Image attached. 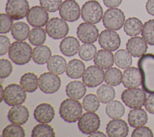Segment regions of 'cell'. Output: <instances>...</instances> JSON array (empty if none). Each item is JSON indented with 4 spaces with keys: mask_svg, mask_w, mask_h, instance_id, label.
Masks as SVG:
<instances>
[{
    "mask_svg": "<svg viewBox=\"0 0 154 137\" xmlns=\"http://www.w3.org/2000/svg\"><path fill=\"white\" fill-rule=\"evenodd\" d=\"M81 11L79 4L75 0H65L59 9L61 18L70 22H75L79 18Z\"/></svg>",
    "mask_w": 154,
    "mask_h": 137,
    "instance_id": "cell-14",
    "label": "cell"
},
{
    "mask_svg": "<svg viewBox=\"0 0 154 137\" xmlns=\"http://www.w3.org/2000/svg\"><path fill=\"white\" fill-rule=\"evenodd\" d=\"M147 114L145 110L139 108H134L131 110L128 113V121L129 124L134 128L141 127L147 122Z\"/></svg>",
    "mask_w": 154,
    "mask_h": 137,
    "instance_id": "cell-23",
    "label": "cell"
},
{
    "mask_svg": "<svg viewBox=\"0 0 154 137\" xmlns=\"http://www.w3.org/2000/svg\"><path fill=\"white\" fill-rule=\"evenodd\" d=\"M146 10L149 14L154 16V0H147L146 4Z\"/></svg>",
    "mask_w": 154,
    "mask_h": 137,
    "instance_id": "cell-49",
    "label": "cell"
},
{
    "mask_svg": "<svg viewBox=\"0 0 154 137\" xmlns=\"http://www.w3.org/2000/svg\"><path fill=\"white\" fill-rule=\"evenodd\" d=\"M96 94L100 101L102 103L106 104L114 99L116 96V91L112 86L106 84H102L97 88Z\"/></svg>",
    "mask_w": 154,
    "mask_h": 137,
    "instance_id": "cell-32",
    "label": "cell"
},
{
    "mask_svg": "<svg viewBox=\"0 0 154 137\" xmlns=\"http://www.w3.org/2000/svg\"><path fill=\"white\" fill-rule=\"evenodd\" d=\"M85 70V64L80 60L74 59L69 62L66 68V74L72 78H79Z\"/></svg>",
    "mask_w": 154,
    "mask_h": 137,
    "instance_id": "cell-28",
    "label": "cell"
},
{
    "mask_svg": "<svg viewBox=\"0 0 154 137\" xmlns=\"http://www.w3.org/2000/svg\"><path fill=\"white\" fill-rule=\"evenodd\" d=\"M26 98V91L19 84L11 83L4 91L3 100L8 106H13L23 103Z\"/></svg>",
    "mask_w": 154,
    "mask_h": 137,
    "instance_id": "cell-5",
    "label": "cell"
},
{
    "mask_svg": "<svg viewBox=\"0 0 154 137\" xmlns=\"http://www.w3.org/2000/svg\"><path fill=\"white\" fill-rule=\"evenodd\" d=\"M105 112L111 118H120L123 116L125 113V107L119 101H111L106 105Z\"/></svg>",
    "mask_w": 154,
    "mask_h": 137,
    "instance_id": "cell-33",
    "label": "cell"
},
{
    "mask_svg": "<svg viewBox=\"0 0 154 137\" xmlns=\"http://www.w3.org/2000/svg\"><path fill=\"white\" fill-rule=\"evenodd\" d=\"M33 115L35 119L38 123H48L54 119L55 110L50 104L41 103L34 109Z\"/></svg>",
    "mask_w": 154,
    "mask_h": 137,
    "instance_id": "cell-20",
    "label": "cell"
},
{
    "mask_svg": "<svg viewBox=\"0 0 154 137\" xmlns=\"http://www.w3.org/2000/svg\"><path fill=\"white\" fill-rule=\"evenodd\" d=\"M97 52L96 46L92 43H84L79 49V56L84 61L91 60L95 56Z\"/></svg>",
    "mask_w": 154,
    "mask_h": 137,
    "instance_id": "cell-38",
    "label": "cell"
},
{
    "mask_svg": "<svg viewBox=\"0 0 154 137\" xmlns=\"http://www.w3.org/2000/svg\"><path fill=\"white\" fill-rule=\"evenodd\" d=\"M1 101H2L3 100V95H4V89H3L2 85H1Z\"/></svg>",
    "mask_w": 154,
    "mask_h": 137,
    "instance_id": "cell-51",
    "label": "cell"
},
{
    "mask_svg": "<svg viewBox=\"0 0 154 137\" xmlns=\"http://www.w3.org/2000/svg\"><path fill=\"white\" fill-rule=\"evenodd\" d=\"M82 106L86 111L94 112L100 106V100L96 95L89 94L84 98Z\"/></svg>",
    "mask_w": 154,
    "mask_h": 137,
    "instance_id": "cell-40",
    "label": "cell"
},
{
    "mask_svg": "<svg viewBox=\"0 0 154 137\" xmlns=\"http://www.w3.org/2000/svg\"><path fill=\"white\" fill-rule=\"evenodd\" d=\"M146 109L150 113L154 114V94H150L147 97L144 104Z\"/></svg>",
    "mask_w": 154,
    "mask_h": 137,
    "instance_id": "cell-47",
    "label": "cell"
},
{
    "mask_svg": "<svg viewBox=\"0 0 154 137\" xmlns=\"http://www.w3.org/2000/svg\"><path fill=\"white\" fill-rule=\"evenodd\" d=\"M52 52L49 47L44 45L35 46L32 50L33 61L38 65H43L48 63L51 57Z\"/></svg>",
    "mask_w": 154,
    "mask_h": 137,
    "instance_id": "cell-26",
    "label": "cell"
},
{
    "mask_svg": "<svg viewBox=\"0 0 154 137\" xmlns=\"http://www.w3.org/2000/svg\"><path fill=\"white\" fill-rule=\"evenodd\" d=\"M114 59L116 66L122 69L129 68L132 63L131 54L128 51L123 49H119L116 52Z\"/></svg>",
    "mask_w": 154,
    "mask_h": 137,
    "instance_id": "cell-34",
    "label": "cell"
},
{
    "mask_svg": "<svg viewBox=\"0 0 154 137\" xmlns=\"http://www.w3.org/2000/svg\"><path fill=\"white\" fill-rule=\"evenodd\" d=\"M49 19L48 11L42 6L35 5L31 7L26 16L29 24L34 27H42L46 25Z\"/></svg>",
    "mask_w": 154,
    "mask_h": 137,
    "instance_id": "cell-15",
    "label": "cell"
},
{
    "mask_svg": "<svg viewBox=\"0 0 154 137\" xmlns=\"http://www.w3.org/2000/svg\"><path fill=\"white\" fill-rule=\"evenodd\" d=\"M2 136L4 137H23L25 136V132L23 128L19 124L13 123L4 129Z\"/></svg>",
    "mask_w": 154,
    "mask_h": 137,
    "instance_id": "cell-41",
    "label": "cell"
},
{
    "mask_svg": "<svg viewBox=\"0 0 154 137\" xmlns=\"http://www.w3.org/2000/svg\"><path fill=\"white\" fill-rule=\"evenodd\" d=\"M98 41L101 48L110 51L117 50L121 43L119 35L116 31L108 29L100 33Z\"/></svg>",
    "mask_w": 154,
    "mask_h": 137,
    "instance_id": "cell-13",
    "label": "cell"
},
{
    "mask_svg": "<svg viewBox=\"0 0 154 137\" xmlns=\"http://www.w3.org/2000/svg\"><path fill=\"white\" fill-rule=\"evenodd\" d=\"M105 79L103 69L97 65L87 68L82 75V81L88 88H94L100 85Z\"/></svg>",
    "mask_w": 154,
    "mask_h": 137,
    "instance_id": "cell-12",
    "label": "cell"
},
{
    "mask_svg": "<svg viewBox=\"0 0 154 137\" xmlns=\"http://www.w3.org/2000/svg\"><path fill=\"white\" fill-rule=\"evenodd\" d=\"M80 48L79 40L73 36H67L62 39L60 43V49L64 56L72 57L75 56Z\"/></svg>",
    "mask_w": 154,
    "mask_h": 137,
    "instance_id": "cell-22",
    "label": "cell"
},
{
    "mask_svg": "<svg viewBox=\"0 0 154 137\" xmlns=\"http://www.w3.org/2000/svg\"><path fill=\"white\" fill-rule=\"evenodd\" d=\"M55 136V133L53 127L45 123L37 124L34 127L31 133L32 137H54Z\"/></svg>",
    "mask_w": 154,
    "mask_h": 137,
    "instance_id": "cell-37",
    "label": "cell"
},
{
    "mask_svg": "<svg viewBox=\"0 0 154 137\" xmlns=\"http://www.w3.org/2000/svg\"><path fill=\"white\" fill-rule=\"evenodd\" d=\"M29 5L27 0H7L6 13L13 20H19L27 16Z\"/></svg>",
    "mask_w": 154,
    "mask_h": 137,
    "instance_id": "cell-10",
    "label": "cell"
},
{
    "mask_svg": "<svg viewBox=\"0 0 154 137\" xmlns=\"http://www.w3.org/2000/svg\"><path fill=\"white\" fill-rule=\"evenodd\" d=\"M29 116V110L27 107L23 105L13 106L8 112V120L14 124L19 125L24 124Z\"/></svg>",
    "mask_w": 154,
    "mask_h": 137,
    "instance_id": "cell-21",
    "label": "cell"
},
{
    "mask_svg": "<svg viewBox=\"0 0 154 137\" xmlns=\"http://www.w3.org/2000/svg\"><path fill=\"white\" fill-rule=\"evenodd\" d=\"M143 26L142 22L138 18L131 17L125 21L123 30L128 36H135L141 33Z\"/></svg>",
    "mask_w": 154,
    "mask_h": 137,
    "instance_id": "cell-29",
    "label": "cell"
},
{
    "mask_svg": "<svg viewBox=\"0 0 154 137\" xmlns=\"http://www.w3.org/2000/svg\"><path fill=\"white\" fill-rule=\"evenodd\" d=\"M20 84L26 92H33L38 88V79L33 72H27L21 77Z\"/></svg>",
    "mask_w": 154,
    "mask_h": 137,
    "instance_id": "cell-30",
    "label": "cell"
},
{
    "mask_svg": "<svg viewBox=\"0 0 154 137\" xmlns=\"http://www.w3.org/2000/svg\"><path fill=\"white\" fill-rule=\"evenodd\" d=\"M81 14L82 19L91 24L99 23L103 16V8L100 3L95 0L85 2L82 6Z\"/></svg>",
    "mask_w": 154,
    "mask_h": 137,
    "instance_id": "cell-4",
    "label": "cell"
},
{
    "mask_svg": "<svg viewBox=\"0 0 154 137\" xmlns=\"http://www.w3.org/2000/svg\"><path fill=\"white\" fill-rule=\"evenodd\" d=\"M137 65L141 75L143 89L154 94V54H144L139 59Z\"/></svg>",
    "mask_w": 154,
    "mask_h": 137,
    "instance_id": "cell-1",
    "label": "cell"
},
{
    "mask_svg": "<svg viewBox=\"0 0 154 137\" xmlns=\"http://www.w3.org/2000/svg\"><path fill=\"white\" fill-rule=\"evenodd\" d=\"M62 0H40V5L48 12H55L60 9Z\"/></svg>",
    "mask_w": 154,
    "mask_h": 137,
    "instance_id": "cell-43",
    "label": "cell"
},
{
    "mask_svg": "<svg viewBox=\"0 0 154 137\" xmlns=\"http://www.w3.org/2000/svg\"><path fill=\"white\" fill-rule=\"evenodd\" d=\"M13 71V66L11 63L6 59L0 60V77L1 78H5L10 76Z\"/></svg>",
    "mask_w": 154,
    "mask_h": 137,
    "instance_id": "cell-44",
    "label": "cell"
},
{
    "mask_svg": "<svg viewBox=\"0 0 154 137\" xmlns=\"http://www.w3.org/2000/svg\"><path fill=\"white\" fill-rule=\"evenodd\" d=\"M106 132L109 137H125L128 134L129 127L125 121L116 118L107 124Z\"/></svg>",
    "mask_w": 154,
    "mask_h": 137,
    "instance_id": "cell-17",
    "label": "cell"
},
{
    "mask_svg": "<svg viewBox=\"0 0 154 137\" xmlns=\"http://www.w3.org/2000/svg\"><path fill=\"white\" fill-rule=\"evenodd\" d=\"M132 137H152L153 136L152 130L146 126H141L134 129L131 135Z\"/></svg>",
    "mask_w": 154,
    "mask_h": 137,
    "instance_id": "cell-45",
    "label": "cell"
},
{
    "mask_svg": "<svg viewBox=\"0 0 154 137\" xmlns=\"http://www.w3.org/2000/svg\"><path fill=\"white\" fill-rule=\"evenodd\" d=\"M114 62L113 54L110 51L106 49L99 50L94 57V64L103 69L110 68L112 66Z\"/></svg>",
    "mask_w": 154,
    "mask_h": 137,
    "instance_id": "cell-24",
    "label": "cell"
},
{
    "mask_svg": "<svg viewBox=\"0 0 154 137\" xmlns=\"http://www.w3.org/2000/svg\"><path fill=\"white\" fill-rule=\"evenodd\" d=\"M100 120L99 116L93 112L84 113L81 116L78 122L79 130L84 134L90 135L99 128Z\"/></svg>",
    "mask_w": 154,
    "mask_h": 137,
    "instance_id": "cell-9",
    "label": "cell"
},
{
    "mask_svg": "<svg viewBox=\"0 0 154 137\" xmlns=\"http://www.w3.org/2000/svg\"><path fill=\"white\" fill-rule=\"evenodd\" d=\"M123 74L117 68H110L105 72V81L112 86L119 85L122 82Z\"/></svg>",
    "mask_w": 154,
    "mask_h": 137,
    "instance_id": "cell-35",
    "label": "cell"
},
{
    "mask_svg": "<svg viewBox=\"0 0 154 137\" xmlns=\"http://www.w3.org/2000/svg\"><path fill=\"white\" fill-rule=\"evenodd\" d=\"M103 2L108 8H116L121 4L122 0H103Z\"/></svg>",
    "mask_w": 154,
    "mask_h": 137,
    "instance_id": "cell-48",
    "label": "cell"
},
{
    "mask_svg": "<svg viewBox=\"0 0 154 137\" xmlns=\"http://www.w3.org/2000/svg\"><path fill=\"white\" fill-rule=\"evenodd\" d=\"M8 56L11 60L17 65L28 63L32 56V49L27 42L15 41L12 43L8 51Z\"/></svg>",
    "mask_w": 154,
    "mask_h": 137,
    "instance_id": "cell-2",
    "label": "cell"
},
{
    "mask_svg": "<svg viewBox=\"0 0 154 137\" xmlns=\"http://www.w3.org/2000/svg\"><path fill=\"white\" fill-rule=\"evenodd\" d=\"M141 36L147 43L154 46V19H150L144 24Z\"/></svg>",
    "mask_w": 154,
    "mask_h": 137,
    "instance_id": "cell-39",
    "label": "cell"
},
{
    "mask_svg": "<svg viewBox=\"0 0 154 137\" xmlns=\"http://www.w3.org/2000/svg\"><path fill=\"white\" fill-rule=\"evenodd\" d=\"M90 137H96V136H99V137H101V136H103V137H106V134H105L104 133L102 132H100V131H96L95 132L90 134L89 135Z\"/></svg>",
    "mask_w": 154,
    "mask_h": 137,
    "instance_id": "cell-50",
    "label": "cell"
},
{
    "mask_svg": "<svg viewBox=\"0 0 154 137\" xmlns=\"http://www.w3.org/2000/svg\"><path fill=\"white\" fill-rule=\"evenodd\" d=\"M147 42L139 36L130 38L126 44L127 51L134 57H140L144 55L147 51Z\"/></svg>",
    "mask_w": 154,
    "mask_h": 137,
    "instance_id": "cell-19",
    "label": "cell"
},
{
    "mask_svg": "<svg viewBox=\"0 0 154 137\" xmlns=\"http://www.w3.org/2000/svg\"><path fill=\"white\" fill-rule=\"evenodd\" d=\"M146 98V92L140 88H128L123 91L121 99L126 106L131 109L144 106Z\"/></svg>",
    "mask_w": 154,
    "mask_h": 137,
    "instance_id": "cell-7",
    "label": "cell"
},
{
    "mask_svg": "<svg viewBox=\"0 0 154 137\" xmlns=\"http://www.w3.org/2000/svg\"><path fill=\"white\" fill-rule=\"evenodd\" d=\"M125 16L119 8H110L105 11L102 18L103 26L108 30L116 31L120 30L124 25Z\"/></svg>",
    "mask_w": 154,
    "mask_h": 137,
    "instance_id": "cell-6",
    "label": "cell"
},
{
    "mask_svg": "<svg viewBox=\"0 0 154 137\" xmlns=\"http://www.w3.org/2000/svg\"><path fill=\"white\" fill-rule=\"evenodd\" d=\"M85 84L81 81L74 80L70 81L66 87V93L71 98L81 99L85 95Z\"/></svg>",
    "mask_w": 154,
    "mask_h": 137,
    "instance_id": "cell-25",
    "label": "cell"
},
{
    "mask_svg": "<svg viewBox=\"0 0 154 137\" xmlns=\"http://www.w3.org/2000/svg\"><path fill=\"white\" fill-rule=\"evenodd\" d=\"M11 46L10 40L8 37L4 35L0 36V55L5 54Z\"/></svg>",
    "mask_w": 154,
    "mask_h": 137,
    "instance_id": "cell-46",
    "label": "cell"
},
{
    "mask_svg": "<svg viewBox=\"0 0 154 137\" xmlns=\"http://www.w3.org/2000/svg\"><path fill=\"white\" fill-rule=\"evenodd\" d=\"M47 68L50 72L60 75L66 71L67 62L63 57L59 55H54L48 60Z\"/></svg>",
    "mask_w": 154,
    "mask_h": 137,
    "instance_id": "cell-27",
    "label": "cell"
},
{
    "mask_svg": "<svg viewBox=\"0 0 154 137\" xmlns=\"http://www.w3.org/2000/svg\"><path fill=\"white\" fill-rule=\"evenodd\" d=\"M1 34H6L11 30L13 25V19L7 14L1 13Z\"/></svg>",
    "mask_w": 154,
    "mask_h": 137,
    "instance_id": "cell-42",
    "label": "cell"
},
{
    "mask_svg": "<svg viewBox=\"0 0 154 137\" xmlns=\"http://www.w3.org/2000/svg\"><path fill=\"white\" fill-rule=\"evenodd\" d=\"M46 39V30L43 28L35 27L30 31L28 39L29 42L34 46L43 44Z\"/></svg>",
    "mask_w": 154,
    "mask_h": 137,
    "instance_id": "cell-36",
    "label": "cell"
},
{
    "mask_svg": "<svg viewBox=\"0 0 154 137\" xmlns=\"http://www.w3.org/2000/svg\"><path fill=\"white\" fill-rule=\"evenodd\" d=\"M141 75L138 68L135 67L128 68L123 71L122 83L126 88H135L141 84Z\"/></svg>",
    "mask_w": 154,
    "mask_h": 137,
    "instance_id": "cell-18",
    "label": "cell"
},
{
    "mask_svg": "<svg viewBox=\"0 0 154 137\" xmlns=\"http://www.w3.org/2000/svg\"><path fill=\"white\" fill-rule=\"evenodd\" d=\"M46 31L54 39H61L66 36L69 32V25L63 19L53 18L46 25Z\"/></svg>",
    "mask_w": 154,
    "mask_h": 137,
    "instance_id": "cell-8",
    "label": "cell"
},
{
    "mask_svg": "<svg viewBox=\"0 0 154 137\" xmlns=\"http://www.w3.org/2000/svg\"><path fill=\"white\" fill-rule=\"evenodd\" d=\"M82 113L81 103L73 98H67L63 100L59 108L61 118L65 121L72 123L79 119Z\"/></svg>",
    "mask_w": 154,
    "mask_h": 137,
    "instance_id": "cell-3",
    "label": "cell"
},
{
    "mask_svg": "<svg viewBox=\"0 0 154 137\" xmlns=\"http://www.w3.org/2000/svg\"><path fill=\"white\" fill-rule=\"evenodd\" d=\"M30 33L29 25L23 22H17L13 24L11 28V34L17 40H25Z\"/></svg>",
    "mask_w": 154,
    "mask_h": 137,
    "instance_id": "cell-31",
    "label": "cell"
},
{
    "mask_svg": "<svg viewBox=\"0 0 154 137\" xmlns=\"http://www.w3.org/2000/svg\"><path fill=\"white\" fill-rule=\"evenodd\" d=\"M78 39L83 43H94L99 37V30L93 24L82 22L79 25L76 30Z\"/></svg>",
    "mask_w": 154,
    "mask_h": 137,
    "instance_id": "cell-16",
    "label": "cell"
},
{
    "mask_svg": "<svg viewBox=\"0 0 154 137\" xmlns=\"http://www.w3.org/2000/svg\"><path fill=\"white\" fill-rule=\"evenodd\" d=\"M61 79L57 74L51 72H44L38 78V87L45 94H54L58 91Z\"/></svg>",
    "mask_w": 154,
    "mask_h": 137,
    "instance_id": "cell-11",
    "label": "cell"
}]
</instances>
